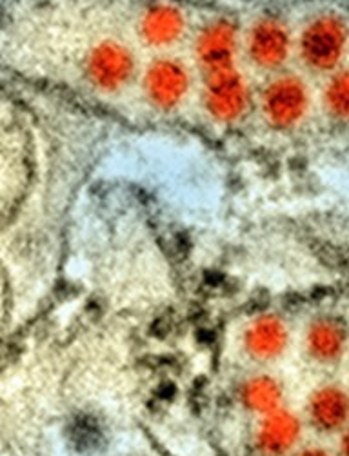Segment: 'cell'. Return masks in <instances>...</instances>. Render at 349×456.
<instances>
[{
	"label": "cell",
	"mask_w": 349,
	"mask_h": 456,
	"mask_svg": "<svg viewBox=\"0 0 349 456\" xmlns=\"http://www.w3.org/2000/svg\"><path fill=\"white\" fill-rule=\"evenodd\" d=\"M326 104L333 117L349 120V71H342L331 80L326 93Z\"/></svg>",
	"instance_id": "12"
},
{
	"label": "cell",
	"mask_w": 349,
	"mask_h": 456,
	"mask_svg": "<svg viewBox=\"0 0 349 456\" xmlns=\"http://www.w3.org/2000/svg\"><path fill=\"white\" fill-rule=\"evenodd\" d=\"M295 456H333L327 449L324 447H317V445H311V447H306L302 451H298Z\"/></svg>",
	"instance_id": "13"
},
{
	"label": "cell",
	"mask_w": 349,
	"mask_h": 456,
	"mask_svg": "<svg viewBox=\"0 0 349 456\" xmlns=\"http://www.w3.org/2000/svg\"><path fill=\"white\" fill-rule=\"evenodd\" d=\"M240 402L247 411L266 416L284 407L282 384L269 374H255L247 378L240 387Z\"/></svg>",
	"instance_id": "8"
},
{
	"label": "cell",
	"mask_w": 349,
	"mask_h": 456,
	"mask_svg": "<svg viewBox=\"0 0 349 456\" xmlns=\"http://www.w3.org/2000/svg\"><path fill=\"white\" fill-rule=\"evenodd\" d=\"M133 69L130 53L122 46L107 42L95 51L91 59V77L104 89H117L126 82Z\"/></svg>",
	"instance_id": "7"
},
{
	"label": "cell",
	"mask_w": 349,
	"mask_h": 456,
	"mask_svg": "<svg viewBox=\"0 0 349 456\" xmlns=\"http://www.w3.org/2000/svg\"><path fill=\"white\" fill-rule=\"evenodd\" d=\"M340 456H349V429H345L340 440Z\"/></svg>",
	"instance_id": "14"
},
{
	"label": "cell",
	"mask_w": 349,
	"mask_h": 456,
	"mask_svg": "<svg viewBox=\"0 0 349 456\" xmlns=\"http://www.w3.org/2000/svg\"><path fill=\"white\" fill-rule=\"evenodd\" d=\"M307 420L318 433H337L349 422V394L337 384H326L311 393L307 400Z\"/></svg>",
	"instance_id": "3"
},
{
	"label": "cell",
	"mask_w": 349,
	"mask_h": 456,
	"mask_svg": "<svg viewBox=\"0 0 349 456\" xmlns=\"http://www.w3.org/2000/svg\"><path fill=\"white\" fill-rule=\"evenodd\" d=\"M249 47L256 64L266 67L280 66L287 56V35L277 24L262 22L253 29Z\"/></svg>",
	"instance_id": "10"
},
{
	"label": "cell",
	"mask_w": 349,
	"mask_h": 456,
	"mask_svg": "<svg viewBox=\"0 0 349 456\" xmlns=\"http://www.w3.org/2000/svg\"><path fill=\"white\" fill-rule=\"evenodd\" d=\"M186 71L178 64L158 62L149 69L148 89L151 99L160 106H173L186 93Z\"/></svg>",
	"instance_id": "9"
},
{
	"label": "cell",
	"mask_w": 349,
	"mask_h": 456,
	"mask_svg": "<svg viewBox=\"0 0 349 456\" xmlns=\"http://www.w3.org/2000/svg\"><path fill=\"white\" fill-rule=\"evenodd\" d=\"M302 436V422L284 407L262 416L256 429V447L264 456H286Z\"/></svg>",
	"instance_id": "4"
},
{
	"label": "cell",
	"mask_w": 349,
	"mask_h": 456,
	"mask_svg": "<svg viewBox=\"0 0 349 456\" xmlns=\"http://www.w3.org/2000/svg\"><path fill=\"white\" fill-rule=\"evenodd\" d=\"M244 349L255 362H273L280 358L289 344V331L279 315L264 313L247 324L244 329Z\"/></svg>",
	"instance_id": "2"
},
{
	"label": "cell",
	"mask_w": 349,
	"mask_h": 456,
	"mask_svg": "<svg viewBox=\"0 0 349 456\" xmlns=\"http://www.w3.org/2000/svg\"><path fill=\"white\" fill-rule=\"evenodd\" d=\"M145 36L155 44H166L177 39L182 29V20L178 13L168 8H158L149 13L144 26Z\"/></svg>",
	"instance_id": "11"
},
{
	"label": "cell",
	"mask_w": 349,
	"mask_h": 456,
	"mask_svg": "<svg viewBox=\"0 0 349 456\" xmlns=\"http://www.w3.org/2000/svg\"><path fill=\"white\" fill-rule=\"evenodd\" d=\"M307 106L304 86L297 79H280L266 93V115L275 126H293Z\"/></svg>",
	"instance_id": "6"
},
{
	"label": "cell",
	"mask_w": 349,
	"mask_h": 456,
	"mask_svg": "<svg viewBox=\"0 0 349 456\" xmlns=\"http://www.w3.org/2000/svg\"><path fill=\"white\" fill-rule=\"evenodd\" d=\"M349 331L340 318L324 315L315 318L306 331V351L315 362L335 364L344 356Z\"/></svg>",
	"instance_id": "5"
},
{
	"label": "cell",
	"mask_w": 349,
	"mask_h": 456,
	"mask_svg": "<svg viewBox=\"0 0 349 456\" xmlns=\"http://www.w3.org/2000/svg\"><path fill=\"white\" fill-rule=\"evenodd\" d=\"M345 26L333 16L315 20L302 35V56L315 69H329L345 49Z\"/></svg>",
	"instance_id": "1"
}]
</instances>
